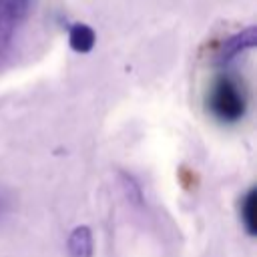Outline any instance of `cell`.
<instances>
[{
    "label": "cell",
    "instance_id": "6da1fadb",
    "mask_svg": "<svg viewBox=\"0 0 257 257\" xmlns=\"http://www.w3.org/2000/svg\"><path fill=\"white\" fill-rule=\"evenodd\" d=\"M207 106L211 114L221 122L241 120L247 110V96H245L241 82L233 74H227V72L217 76L209 88Z\"/></svg>",
    "mask_w": 257,
    "mask_h": 257
},
{
    "label": "cell",
    "instance_id": "7a4b0ae2",
    "mask_svg": "<svg viewBox=\"0 0 257 257\" xmlns=\"http://www.w3.org/2000/svg\"><path fill=\"white\" fill-rule=\"evenodd\" d=\"M30 12V0H0V62L8 56L14 36Z\"/></svg>",
    "mask_w": 257,
    "mask_h": 257
},
{
    "label": "cell",
    "instance_id": "3957f363",
    "mask_svg": "<svg viewBox=\"0 0 257 257\" xmlns=\"http://www.w3.org/2000/svg\"><path fill=\"white\" fill-rule=\"evenodd\" d=\"M255 44H257V28H255V26H249V28L237 32V34L227 36V38L219 44V48H217V52H215V62L221 64V66H225V64H229L233 58H237L241 52L251 50Z\"/></svg>",
    "mask_w": 257,
    "mask_h": 257
},
{
    "label": "cell",
    "instance_id": "277c9868",
    "mask_svg": "<svg viewBox=\"0 0 257 257\" xmlns=\"http://www.w3.org/2000/svg\"><path fill=\"white\" fill-rule=\"evenodd\" d=\"M68 42H70V48L74 52L86 54V52L92 50V46L96 42V34H94V30L90 26L76 22V24H72L68 28Z\"/></svg>",
    "mask_w": 257,
    "mask_h": 257
},
{
    "label": "cell",
    "instance_id": "5b68a950",
    "mask_svg": "<svg viewBox=\"0 0 257 257\" xmlns=\"http://www.w3.org/2000/svg\"><path fill=\"white\" fill-rule=\"evenodd\" d=\"M70 257H92V235L88 227H76L68 237Z\"/></svg>",
    "mask_w": 257,
    "mask_h": 257
},
{
    "label": "cell",
    "instance_id": "8992f818",
    "mask_svg": "<svg viewBox=\"0 0 257 257\" xmlns=\"http://www.w3.org/2000/svg\"><path fill=\"white\" fill-rule=\"evenodd\" d=\"M241 223L249 235L257 231V191L249 189L241 201Z\"/></svg>",
    "mask_w": 257,
    "mask_h": 257
},
{
    "label": "cell",
    "instance_id": "52a82bcc",
    "mask_svg": "<svg viewBox=\"0 0 257 257\" xmlns=\"http://www.w3.org/2000/svg\"><path fill=\"white\" fill-rule=\"evenodd\" d=\"M120 179H122V189H124V195L128 197V201H133V203H141L143 193H141L139 183H137L131 175H126V173H124Z\"/></svg>",
    "mask_w": 257,
    "mask_h": 257
},
{
    "label": "cell",
    "instance_id": "ba28073f",
    "mask_svg": "<svg viewBox=\"0 0 257 257\" xmlns=\"http://www.w3.org/2000/svg\"><path fill=\"white\" fill-rule=\"evenodd\" d=\"M4 209H6V203H4V199L0 197V219H2V215H4Z\"/></svg>",
    "mask_w": 257,
    "mask_h": 257
}]
</instances>
